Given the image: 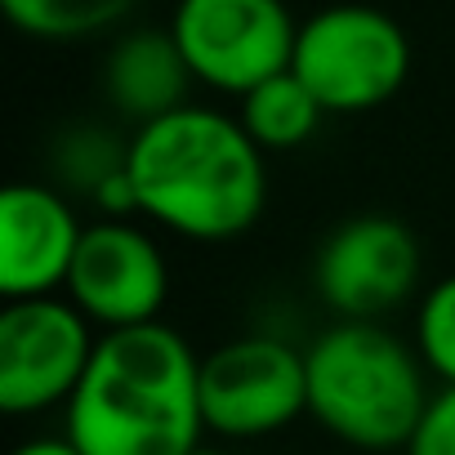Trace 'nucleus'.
Masks as SVG:
<instances>
[{"label": "nucleus", "instance_id": "obj_1", "mask_svg": "<svg viewBox=\"0 0 455 455\" xmlns=\"http://www.w3.org/2000/svg\"><path fill=\"white\" fill-rule=\"evenodd\" d=\"M139 210L192 242L242 237L264 214V148L242 121L210 108H174L125 143Z\"/></svg>", "mask_w": 455, "mask_h": 455}, {"label": "nucleus", "instance_id": "obj_2", "mask_svg": "<svg viewBox=\"0 0 455 455\" xmlns=\"http://www.w3.org/2000/svg\"><path fill=\"white\" fill-rule=\"evenodd\" d=\"M201 428V357L161 322L108 331L68 397V437L85 455H188Z\"/></svg>", "mask_w": 455, "mask_h": 455}, {"label": "nucleus", "instance_id": "obj_3", "mask_svg": "<svg viewBox=\"0 0 455 455\" xmlns=\"http://www.w3.org/2000/svg\"><path fill=\"white\" fill-rule=\"evenodd\" d=\"M308 415L357 451L406 446L428 406L424 357L411 353L379 322H339L313 339Z\"/></svg>", "mask_w": 455, "mask_h": 455}, {"label": "nucleus", "instance_id": "obj_4", "mask_svg": "<svg viewBox=\"0 0 455 455\" xmlns=\"http://www.w3.org/2000/svg\"><path fill=\"white\" fill-rule=\"evenodd\" d=\"M291 72L317 94L326 112H371L406 85L411 41L384 10L331 5L299 23Z\"/></svg>", "mask_w": 455, "mask_h": 455}, {"label": "nucleus", "instance_id": "obj_5", "mask_svg": "<svg viewBox=\"0 0 455 455\" xmlns=\"http://www.w3.org/2000/svg\"><path fill=\"white\" fill-rule=\"evenodd\" d=\"M170 32L201 85L242 99L291 68L299 23L282 0H179Z\"/></svg>", "mask_w": 455, "mask_h": 455}, {"label": "nucleus", "instance_id": "obj_6", "mask_svg": "<svg viewBox=\"0 0 455 455\" xmlns=\"http://www.w3.org/2000/svg\"><path fill=\"white\" fill-rule=\"evenodd\" d=\"M308 411V362L273 335H242L201 357V415L219 437H264Z\"/></svg>", "mask_w": 455, "mask_h": 455}, {"label": "nucleus", "instance_id": "obj_7", "mask_svg": "<svg viewBox=\"0 0 455 455\" xmlns=\"http://www.w3.org/2000/svg\"><path fill=\"white\" fill-rule=\"evenodd\" d=\"M94 344L90 317L72 299H10L0 313V406L10 415H36L68 402Z\"/></svg>", "mask_w": 455, "mask_h": 455}, {"label": "nucleus", "instance_id": "obj_8", "mask_svg": "<svg viewBox=\"0 0 455 455\" xmlns=\"http://www.w3.org/2000/svg\"><path fill=\"white\" fill-rule=\"evenodd\" d=\"M313 286L331 313L348 322H379L419 286V242L388 214H357L322 242Z\"/></svg>", "mask_w": 455, "mask_h": 455}, {"label": "nucleus", "instance_id": "obj_9", "mask_svg": "<svg viewBox=\"0 0 455 455\" xmlns=\"http://www.w3.org/2000/svg\"><path fill=\"white\" fill-rule=\"evenodd\" d=\"M165 291H170L165 259L143 228L125 219L85 228L68 273V295L90 322H99L103 331L156 322Z\"/></svg>", "mask_w": 455, "mask_h": 455}, {"label": "nucleus", "instance_id": "obj_10", "mask_svg": "<svg viewBox=\"0 0 455 455\" xmlns=\"http://www.w3.org/2000/svg\"><path fill=\"white\" fill-rule=\"evenodd\" d=\"M85 228L63 192L10 183L0 192V295L32 299L68 286Z\"/></svg>", "mask_w": 455, "mask_h": 455}, {"label": "nucleus", "instance_id": "obj_11", "mask_svg": "<svg viewBox=\"0 0 455 455\" xmlns=\"http://www.w3.org/2000/svg\"><path fill=\"white\" fill-rule=\"evenodd\" d=\"M192 68L174 41V32H130L112 45L108 54V72H103V90L116 103V112L143 121H156L174 108H183Z\"/></svg>", "mask_w": 455, "mask_h": 455}, {"label": "nucleus", "instance_id": "obj_12", "mask_svg": "<svg viewBox=\"0 0 455 455\" xmlns=\"http://www.w3.org/2000/svg\"><path fill=\"white\" fill-rule=\"evenodd\" d=\"M326 116V108L317 103V94L286 68L268 81H259L255 90L242 94V112L237 121L246 125V134L264 148V152H286L313 139L317 121Z\"/></svg>", "mask_w": 455, "mask_h": 455}, {"label": "nucleus", "instance_id": "obj_13", "mask_svg": "<svg viewBox=\"0 0 455 455\" xmlns=\"http://www.w3.org/2000/svg\"><path fill=\"white\" fill-rule=\"evenodd\" d=\"M10 23L36 41H90L134 14L139 0H0Z\"/></svg>", "mask_w": 455, "mask_h": 455}, {"label": "nucleus", "instance_id": "obj_14", "mask_svg": "<svg viewBox=\"0 0 455 455\" xmlns=\"http://www.w3.org/2000/svg\"><path fill=\"white\" fill-rule=\"evenodd\" d=\"M415 348L442 384H455V277H442L424 295L415 317Z\"/></svg>", "mask_w": 455, "mask_h": 455}, {"label": "nucleus", "instance_id": "obj_15", "mask_svg": "<svg viewBox=\"0 0 455 455\" xmlns=\"http://www.w3.org/2000/svg\"><path fill=\"white\" fill-rule=\"evenodd\" d=\"M402 451L406 455H455V384H442L428 397V406Z\"/></svg>", "mask_w": 455, "mask_h": 455}, {"label": "nucleus", "instance_id": "obj_16", "mask_svg": "<svg viewBox=\"0 0 455 455\" xmlns=\"http://www.w3.org/2000/svg\"><path fill=\"white\" fill-rule=\"evenodd\" d=\"M14 455H85L72 437H36V442H28V446H19Z\"/></svg>", "mask_w": 455, "mask_h": 455}, {"label": "nucleus", "instance_id": "obj_17", "mask_svg": "<svg viewBox=\"0 0 455 455\" xmlns=\"http://www.w3.org/2000/svg\"><path fill=\"white\" fill-rule=\"evenodd\" d=\"M188 455H228V451H214V446H201V442H196V446H192Z\"/></svg>", "mask_w": 455, "mask_h": 455}]
</instances>
